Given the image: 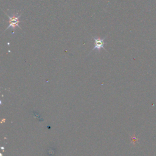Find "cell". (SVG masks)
Segmentation results:
<instances>
[{
  "mask_svg": "<svg viewBox=\"0 0 156 156\" xmlns=\"http://www.w3.org/2000/svg\"><path fill=\"white\" fill-rule=\"evenodd\" d=\"M4 13H5V12H4ZM5 13L7 15V16H8V18H9V26L7 27V29H6L5 30H4V31L6 30H7V29H8L9 28H10V27H12L13 29H14V28H15L16 27H18L20 29H21V27H20V25H19V23H20V21L19 20V18H20V16H21V14H20V15H18V16L13 15V16H9V15H7L6 13Z\"/></svg>",
  "mask_w": 156,
  "mask_h": 156,
  "instance_id": "1",
  "label": "cell"
},
{
  "mask_svg": "<svg viewBox=\"0 0 156 156\" xmlns=\"http://www.w3.org/2000/svg\"><path fill=\"white\" fill-rule=\"evenodd\" d=\"M106 38V37H105L104 38H100L98 37H93V39L94 41V48L92 49L91 51H94V50H98V51H100L101 49H104V40Z\"/></svg>",
  "mask_w": 156,
  "mask_h": 156,
  "instance_id": "2",
  "label": "cell"
}]
</instances>
